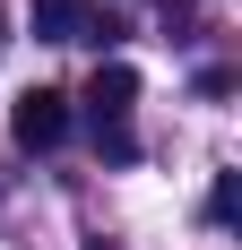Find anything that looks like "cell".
<instances>
[{
    "mask_svg": "<svg viewBox=\"0 0 242 250\" xmlns=\"http://www.w3.org/2000/svg\"><path fill=\"white\" fill-rule=\"evenodd\" d=\"M9 138H18V147H61V138H70V95H61V86H26L18 95V112H9Z\"/></svg>",
    "mask_w": 242,
    "mask_h": 250,
    "instance_id": "6da1fadb",
    "label": "cell"
},
{
    "mask_svg": "<svg viewBox=\"0 0 242 250\" xmlns=\"http://www.w3.org/2000/svg\"><path fill=\"white\" fill-rule=\"evenodd\" d=\"M130 104H139V69L130 61H96V78H87V121L96 129H130Z\"/></svg>",
    "mask_w": 242,
    "mask_h": 250,
    "instance_id": "7a4b0ae2",
    "label": "cell"
},
{
    "mask_svg": "<svg viewBox=\"0 0 242 250\" xmlns=\"http://www.w3.org/2000/svg\"><path fill=\"white\" fill-rule=\"evenodd\" d=\"M96 147L113 155V164H130V155H139V138H130V129H96Z\"/></svg>",
    "mask_w": 242,
    "mask_h": 250,
    "instance_id": "3957f363",
    "label": "cell"
},
{
    "mask_svg": "<svg viewBox=\"0 0 242 250\" xmlns=\"http://www.w3.org/2000/svg\"><path fill=\"white\" fill-rule=\"evenodd\" d=\"M0 35H9V18H0Z\"/></svg>",
    "mask_w": 242,
    "mask_h": 250,
    "instance_id": "277c9868",
    "label": "cell"
}]
</instances>
